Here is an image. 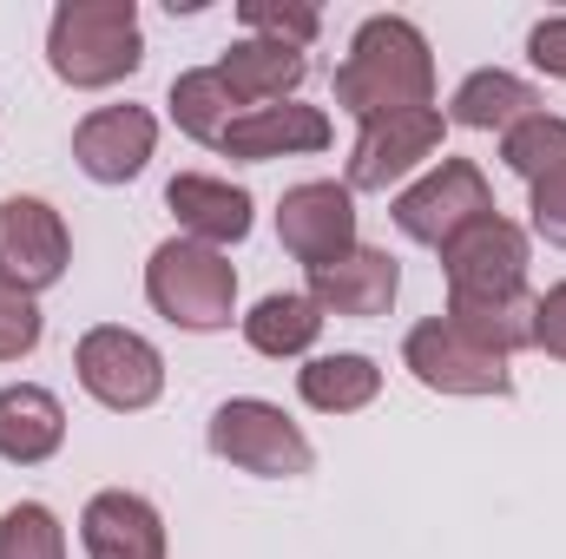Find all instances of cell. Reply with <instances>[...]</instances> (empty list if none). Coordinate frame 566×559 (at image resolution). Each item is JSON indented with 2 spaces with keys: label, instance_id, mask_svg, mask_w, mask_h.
I'll return each instance as SVG.
<instances>
[{
  "label": "cell",
  "instance_id": "6da1fadb",
  "mask_svg": "<svg viewBox=\"0 0 566 559\" xmlns=\"http://www.w3.org/2000/svg\"><path fill=\"white\" fill-rule=\"evenodd\" d=\"M434 99V53L422 27L402 13H369L349 40V60L336 66V106H349L363 126L389 113H422Z\"/></svg>",
  "mask_w": 566,
  "mask_h": 559
},
{
  "label": "cell",
  "instance_id": "7a4b0ae2",
  "mask_svg": "<svg viewBox=\"0 0 566 559\" xmlns=\"http://www.w3.org/2000/svg\"><path fill=\"white\" fill-rule=\"evenodd\" d=\"M46 66L73 93L119 86L145 66V33L133 0H60L46 20Z\"/></svg>",
  "mask_w": 566,
  "mask_h": 559
},
{
  "label": "cell",
  "instance_id": "3957f363",
  "mask_svg": "<svg viewBox=\"0 0 566 559\" xmlns=\"http://www.w3.org/2000/svg\"><path fill=\"white\" fill-rule=\"evenodd\" d=\"M145 296L171 329L211 336V329H231V316H238V271L224 251H211L198 238H165L145 264Z\"/></svg>",
  "mask_w": 566,
  "mask_h": 559
},
{
  "label": "cell",
  "instance_id": "277c9868",
  "mask_svg": "<svg viewBox=\"0 0 566 559\" xmlns=\"http://www.w3.org/2000/svg\"><path fill=\"white\" fill-rule=\"evenodd\" d=\"M205 441H211L218 461H231L238 474H258V481H296V474L316 467L310 434L283 415L277 402H264V395L218 402L211 421H205Z\"/></svg>",
  "mask_w": 566,
  "mask_h": 559
},
{
  "label": "cell",
  "instance_id": "5b68a950",
  "mask_svg": "<svg viewBox=\"0 0 566 559\" xmlns=\"http://www.w3.org/2000/svg\"><path fill=\"white\" fill-rule=\"evenodd\" d=\"M73 369H80V389L113 415H139L165 395V356L126 323L86 329L80 349H73Z\"/></svg>",
  "mask_w": 566,
  "mask_h": 559
},
{
  "label": "cell",
  "instance_id": "8992f818",
  "mask_svg": "<svg viewBox=\"0 0 566 559\" xmlns=\"http://www.w3.org/2000/svg\"><path fill=\"white\" fill-rule=\"evenodd\" d=\"M396 231L409 238V244H428V251H441L448 238H461L468 224H481V218H494V191H488V178H481V165L474 158H441L434 171H422L402 198H396Z\"/></svg>",
  "mask_w": 566,
  "mask_h": 559
},
{
  "label": "cell",
  "instance_id": "52a82bcc",
  "mask_svg": "<svg viewBox=\"0 0 566 559\" xmlns=\"http://www.w3.org/2000/svg\"><path fill=\"white\" fill-rule=\"evenodd\" d=\"M402 369L434 389V395H507L514 389V369H507V356H494V349H481L474 336H461L448 316H428L409 329V342H402Z\"/></svg>",
  "mask_w": 566,
  "mask_h": 559
},
{
  "label": "cell",
  "instance_id": "ba28073f",
  "mask_svg": "<svg viewBox=\"0 0 566 559\" xmlns=\"http://www.w3.org/2000/svg\"><path fill=\"white\" fill-rule=\"evenodd\" d=\"M277 238L303 271H323V264L349 257L356 251V191L336 184V178L290 184L277 204Z\"/></svg>",
  "mask_w": 566,
  "mask_h": 559
},
{
  "label": "cell",
  "instance_id": "9c48e42d",
  "mask_svg": "<svg viewBox=\"0 0 566 559\" xmlns=\"http://www.w3.org/2000/svg\"><path fill=\"white\" fill-rule=\"evenodd\" d=\"M441 139H448V119H441L434 106L369 119V126L356 133V151H349L343 184H349V191H389V184H402L409 171H422L428 158L441 151Z\"/></svg>",
  "mask_w": 566,
  "mask_h": 559
},
{
  "label": "cell",
  "instance_id": "30bf717a",
  "mask_svg": "<svg viewBox=\"0 0 566 559\" xmlns=\"http://www.w3.org/2000/svg\"><path fill=\"white\" fill-rule=\"evenodd\" d=\"M441 271H448V296H514L527 289V231L494 211L441 244Z\"/></svg>",
  "mask_w": 566,
  "mask_h": 559
},
{
  "label": "cell",
  "instance_id": "8fae6325",
  "mask_svg": "<svg viewBox=\"0 0 566 559\" xmlns=\"http://www.w3.org/2000/svg\"><path fill=\"white\" fill-rule=\"evenodd\" d=\"M66 264H73L66 218L46 198H7L0 204V277L20 283L27 296H40L66 277Z\"/></svg>",
  "mask_w": 566,
  "mask_h": 559
},
{
  "label": "cell",
  "instance_id": "7c38bea8",
  "mask_svg": "<svg viewBox=\"0 0 566 559\" xmlns=\"http://www.w3.org/2000/svg\"><path fill=\"white\" fill-rule=\"evenodd\" d=\"M158 151V119L145 106H99L80 119L73 133V165L93 178V184H126L139 178Z\"/></svg>",
  "mask_w": 566,
  "mask_h": 559
},
{
  "label": "cell",
  "instance_id": "4fadbf2b",
  "mask_svg": "<svg viewBox=\"0 0 566 559\" xmlns=\"http://www.w3.org/2000/svg\"><path fill=\"white\" fill-rule=\"evenodd\" d=\"M396 289H402V264H396L389 251H369V244H356L349 257H336V264L310 271V289H303V296H310L323 316L369 323V316H389Z\"/></svg>",
  "mask_w": 566,
  "mask_h": 559
},
{
  "label": "cell",
  "instance_id": "5bb4252c",
  "mask_svg": "<svg viewBox=\"0 0 566 559\" xmlns=\"http://www.w3.org/2000/svg\"><path fill=\"white\" fill-rule=\"evenodd\" d=\"M165 204H171L178 231H185V238H198V244H211V251L244 244V238H251V224H258L251 191H244V184H231V178H205V171H178V178L165 184Z\"/></svg>",
  "mask_w": 566,
  "mask_h": 559
},
{
  "label": "cell",
  "instance_id": "9a60e30c",
  "mask_svg": "<svg viewBox=\"0 0 566 559\" xmlns=\"http://www.w3.org/2000/svg\"><path fill=\"white\" fill-rule=\"evenodd\" d=\"M80 547H86V559H165L171 540H165V520L145 494L106 487L80 514Z\"/></svg>",
  "mask_w": 566,
  "mask_h": 559
},
{
  "label": "cell",
  "instance_id": "2e32d148",
  "mask_svg": "<svg viewBox=\"0 0 566 559\" xmlns=\"http://www.w3.org/2000/svg\"><path fill=\"white\" fill-rule=\"evenodd\" d=\"M329 145V119L323 106H264V113H238L231 133L218 139L224 158L238 165H264V158H296V151H323Z\"/></svg>",
  "mask_w": 566,
  "mask_h": 559
},
{
  "label": "cell",
  "instance_id": "e0dca14e",
  "mask_svg": "<svg viewBox=\"0 0 566 559\" xmlns=\"http://www.w3.org/2000/svg\"><path fill=\"white\" fill-rule=\"evenodd\" d=\"M218 80L231 86L238 106L264 113V106H290L296 99V86L310 80V60L296 46H277V40H238V46H224Z\"/></svg>",
  "mask_w": 566,
  "mask_h": 559
},
{
  "label": "cell",
  "instance_id": "ac0fdd59",
  "mask_svg": "<svg viewBox=\"0 0 566 559\" xmlns=\"http://www.w3.org/2000/svg\"><path fill=\"white\" fill-rule=\"evenodd\" d=\"M66 447V409L40 382L0 389V461L7 467H40Z\"/></svg>",
  "mask_w": 566,
  "mask_h": 559
},
{
  "label": "cell",
  "instance_id": "d6986e66",
  "mask_svg": "<svg viewBox=\"0 0 566 559\" xmlns=\"http://www.w3.org/2000/svg\"><path fill=\"white\" fill-rule=\"evenodd\" d=\"M534 113H547V99H541L521 73H501V66L468 73V80L454 86V99H448V119L468 126V133H507V126H521V119H534Z\"/></svg>",
  "mask_w": 566,
  "mask_h": 559
},
{
  "label": "cell",
  "instance_id": "ffe728a7",
  "mask_svg": "<svg viewBox=\"0 0 566 559\" xmlns=\"http://www.w3.org/2000/svg\"><path fill=\"white\" fill-rule=\"evenodd\" d=\"M534 303H541L534 289H514V296H448V323L461 336H474L481 349L514 362V349H534Z\"/></svg>",
  "mask_w": 566,
  "mask_h": 559
},
{
  "label": "cell",
  "instance_id": "44dd1931",
  "mask_svg": "<svg viewBox=\"0 0 566 559\" xmlns=\"http://www.w3.org/2000/svg\"><path fill=\"white\" fill-rule=\"evenodd\" d=\"M296 395H303L316 415H356V409H369V402L382 395V369H376L369 356H356V349H343V356H310V362L296 369Z\"/></svg>",
  "mask_w": 566,
  "mask_h": 559
},
{
  "label": "cell",
  "instance_id": "7402d4cb",
  "mask_svg": "<svg viewBox=\"0 0 566 559\" xmlns=\"http://www.w3.org/2000/svg\"><path fill=\"white\" fill-rule=\"evenodd\" d=\"M244 323V342L258 349V356H271V362H290V356H310L316 349V336H323V309L303 296V289H271L251 316H238Z\"/></svg>",
  "mask_w": 566,
  "mask_h": 559
},
{
  "label": "cell",
  "instance_id": "603a6c76",
  "mask_svg": "<svg viewBox=\"0 0 566 559\" xmlns=\"http://www.w3.org/2000/svg\"><path fill=\"white\" fill-rule=\"evenodd\" d=\"M165 106H171V126H178L185 139H198V145H218L224 133H231V119H238V99H231V86L218 80V66L178 73L171 93H165Z\"/></svg>",
  "mask_w": 566,
  "mask_h": 559
},
{
  "label": "cell",
  "instance_id": "cb8c5ba5",
  "mask_svg": "<svg viewBox=\"0 0 566 559\" xmlns=\"http://www.w3.org/2000/svg\"><path fill=\"white\" fill-rule=\"evenodd\" d=\"M501 158H507V171H521L527 184L547 178L554 165H566V119L560 113H534V119L507 126V133H501Z\"/></svg>",
  "mask_w": 566,
  "mask_h": 559
},
{
  "label": "cell",
  "instance_id": "d4e9b609",
  "mask_svg": "<svg viewBox=\"0 0 566 559\" xmlns=\"http://www.w3.org/2000/svg\"><path fill=\"white\" fill-rule=\"evenodd\" d=\"M0 559H66V527L53 520V507L20 500L0 514Z\"/></svg>",
  "mask_w": 566,
  "mask_h": 559
},
{
  "label": "cell",
  "instance_id": "484cf974",
  "mask_svg": "<svg viewBox=\"0 0 566 559\" xmlns=\"http://www.w3.org/2000/svg\"><path fill=\"white\" fill-rule=\"evenodd\" d=\"M238 20L251 27V40H277V46H316L323 33V13L303 7V0H238Z\"/></svg>",
  "mask_w": 566,
  "mask_h": 559
},
{
  "label": "cell",
  "instance_id": "4316f807",
  "mask_svg": "<svg viewBox=\"0 0 566 559\" xmlns=\"http://www.w3.org/2000/svg\"><path fill=\"white\" fill-rule=\"evenodd\" d=\"M40 336H46V316H40V303H33L20 283L0 277V362H20V356H33V349H40Z\"/></svg>",
  "mask_w": 566,
  "mask_h": 559
},
{
  "label": "cell",
  "instance_id": "83f0119b",
  "mask_svg": "<svg viewBox=\"0 0 566 559\" xmlns=\"http://www.w3.org/2000/svg\"><path fill=\"white\" fill-rule=\"evenodd\" d=\"M527 211H534V231L566 251V165H554L547 178L527 184Z\"/></svg>",
  "mask_w": 566,
  "mask_h": 559
},
{
  "label": "cell",
  "instance_id": "f1b7e54d",
  "mask_svg": "<svg viewBox=\"0 0 566 559\" xmlns=\"http://www.w3.org/2000/svg\"><path fill=\"white\" fill-rule=\"evenodd\" d=\"M534 349H547L554 362H566V283H554L534 303Z\"/></svg>",
  "mask_w": 566,
  "mask_h": 559
},
{
  "label": "cell",
  "instance_id": "f546056e",
  "mask_svg": "<svg viewBox=\"0 0 566 559\" xmlns=\"http://www.w3.org/2000/svg\"><path fill=\"white\" fill-rule=\"evenodd\" d=\"M527 60H534L547 80H566V13L541 20V27L527 33Z\"/></svg>",
  "mask_w": 566,
  "mask_h": 559
}]
</instances>
